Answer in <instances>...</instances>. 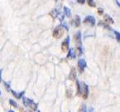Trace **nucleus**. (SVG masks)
Segmentation results:
<instances>
[{"instance_id":"obj_30","label":"nucleus","mask_w":120,"mask_h":112,"mask_svg":"<svg viewBox=\"0 0 120 112\" xmlns=\"http://www.w3.org/2000/svg\"><path fill=\"white\" fill-rule=\"evenodd\" d=\"M0 95H1V91H0Z\"/></svg>"},{"instance_id":"obj_7","label":"nucleus","mask_w":120,"mask_h":112,"mask_svg":"<svg viewBox=\"0 0 120 112\" xmlns=\"http://www.w3.org/2000/svg\"><path fill=\"white\" fill-rule=\"evenodd\" d=\"M75 42L78 45V46H81V33H80V32H78L75 34Z\"/></svg>"},{"instance_id":"obj_3","label":"nucleus","mask_w":120,"mask_h":112,"mask_svg":"<svg viewBox=\"0 0 120 112\" xmlns=\"http://www.w3.org/2000/svg\"><path fill=\"white\" fill-rule=\"evenodd\" d=\"M87 66V63L84 59H79L78 61V68H79V71L80 73H82L85 70V68Z\"/></svg>"},{"instance_id":"obj_2","label":"nucleus","mask_w":120,"mask_h":112,"mask_svg":"<svg viewBox=\"0 0 120 112\" xmlns=\"http://www.w3.org/2000/svg\"><path fill=\"white\" fill-rule=\"evenodd\" d=\"M64 34V30H63V27H62L61 25L60 26H57L55 29H54V32H53V37H55V38H60V37L63 36Z\"/></svg>"},{"instance_id":"obj_10","label":"nucleus","mask_w":120,"mask_h":112,"mask_svg":"<svg viewBox=\"0 0 120 112\" xmlns=\"http://www.w3.org/2000/svg\"><path fill=\"white\" fill-rule=\"evenodd\" d=\"M72 24H74L76 27L79 26V24H80V18H79V17L78 16V15H77V16H75V20L72 22Z\"/></svg>"},{"instance_id":"obj_12","label":"nucleus","mask_w":120,"mask_h":112,"mask_svg":"<svg viewBox=\"0 0 120 112\" xmlns=\"http://www.w3.org/2000/svg\"><path fill=\"white\" fill-rule=\"evenodd\" d=\"M64 12H65V14L66 17H68V18L71 17V10H70V8H68L67 7H64Z\"/></svg>"},{"instance_id":"obj_22","label":"nucleus","mask_w":120,"mask_h":112,"mask_svg":"<svg viewBox=\"0 0 120 112\" xmlns=\"http://www.w3.org/2000/svg\"><path fill=\"white\" fill-rule=\"evenodd\" d=\"M4 85H6V87H7L8 90H10V88H9V86H10V85H9L8 83H7V82H4Z\"/></svg>"},{"instance_id":"obj_18","label":"nucleus","mask_w":120,"mask_h":112,"mask_svg":"<svg viewBox=\"0 0 120 112\" xmlns=\"http://www.w3.org/2000/svg\"><path fill=\"white\" fill-rule=\"evenodd\" d=\"M114 33H115V36H116V38L118 40V42L120 43V33L117 31H114Z\"/></svg>"},{"instance_id":"obj_25","label":"nucleus","mask_w":120,"mask_h":112,"mask_svg":"<svg viewBox=\"0 0 120 112\" xmlns=\"http://www.w3.org/2000/svg\"><path fill=\"white\" fill-rule=\"evenodd\" d=\"M86 112H94V109H93V108H90L88 110V111L86 110Z\"/></svg>"},{"instance_id":"obj_15","label":"nucleus","mask_w":120,"mask_h":112,"mask_svg":"<svg viewBox=\"0 0 120 112\" xmlns=\"http://www.w3.org/2000/svg\"><path fill=\"white\" fill-rule=\"evenodd\" d=\"M50 14H51V16H52L54 18H57V16H58L59 12H58V10H56V9H55V10H53L52 12H51V13H50Z\"/></svg>"},{"instance_id":"obj_20","label":"nucleus","mask_w":120,"mask_h":112,"mask_svg":"<svg viewBox=\"0 0 120 112\" xmlns=\"http://www.w3.org/2000/svg\"><path fill=\"white\" fill-rule=\"evenodd\" d=\"M77 2L80 4H84L85 3V0H77Z\"/></svg>"},{"instance_id":"obj_31","label":"nucleus","mask_w":120,"mask_h":112,"mask_svg":"<svg viewBox=\"0 0 120 112\" xmlns=\"http://www.w3.org/2000/svg\"><path fill=\"white\" fill-rule=\"evenodd\" d=\"M56 1H57V0H56Z\"/></svg>"},{"instance_id":"obj_16","label":"nucleus","mask_w":120,"mask_h":112,"mask_svg":"<svg viewBox=\"0 0 120 112\" xmlns=\"http://www.w3.org/2000/svg\"><path fill=\"white\" fill-rule=\"evenodd\" d=\"M9 103H10L11 105H12L13 107H16V108L18 106V105L17 104V102H15L13 100H9Z\"/></svg>"},{"instance_id":"obj_5","label":"nucleus","mask_w":120,"mask_h":112,"mask_svg":"<svg viewBox=\"0 0 120 112\" xmlns=\"http://www.w3.org/2000/svg\"><path fill=\"white\" fill-rule=\"evenodd\" d=\"M81 95L84 99H87L89 96V87L86 84L83 83V89H81Z\"/></svg>"},{"instance_id":"obj_9","label":"nucleus","mask_w":120,"mask_h":112,"mask_svg":"<svg viewBox=\"0 0 120 112\" xmlns=\"http://www.w3.org/2000/svg\"><path fill=\"white\" fill-rule=\"evenodd\" d=\"M9 91H11V92L12 93V95L15 96L16 98H18V99H20V98H22V96L24 95V91H22V92H20V93H17L16 91H12V90H9Z\"/></svg>"},{"instance_id":"obj_23","label":"nucleus","mask_w":120,"mask_h":112,"mask_svg":"<svg viewBox=\"0 0 120 112\" xmlns=\"http://www.w3.org/2000/svg\"><path fill=\"white\" fill-rule=\"evenodd\" d=\"M61 26H62V27H64L65 29H66V30L68 31V27H67V24H65V23H64V24H62Z\"/></svg>"},{"instance_id":"obj_19","label":"nucleus","mask_w":120,"mask_h":112,"mask_svg":"<svg viewBox=\"0 0 120 112\" xmlns=\"http://www.w3.org/2000/svg\"><path fill=\"white\" fill-rule=\"evenodd\" d=\"M57 18L60 19V21H63L64 20V15L62 14V13H60V12H59L58 16H57Z\"/></svg>"},{"instance_id":"obj_8","label":"nucleus","mask_w":120,"mask_h":112,"mask_svg":"<svg viewBox=\"0 0 120 112\" xmlns=\"http://www.w3.org/2000/svg\"><path fill=\"white\" fill-rule=\"evenodd\" d=\"M75 78H76V71L75 68H72L71 71V73H70L69 79L71 81H74V80H75Z\"/></svg>"},{"instance_id":"obj_14","label":"nucleus","mask_w":120,"mask_h":112,"mask_svg":"<svg viewBox=\"0 0 120 112\" xmlns=\"http://www.w3.org/2000/svg\"><path fill=\"white\" fill-rule=\"evenodd\" d=\"M104 19H105V21L106 22H108V23H113L114 22H113V20L111 18H110L109 15H104Z\"/></svg>"},{"instance_id":"obj_11","label":"nucleus","mask_w":120,"mask_h":112,"mask_svg":"<svg viewBox=\"0 0 120 112\" xmlns=\"http://www.w3.org/2000/svg\"><path fill=\"white\" fill-rule=\"evenodd\" d=\"M75 57H76V55H75V53L74 50H73L72 48H71V49H70L69 50V53H68V55H67L68 58L73 59V58H75Z\"/></svg>"},{"instance_id":"obj_17","label":"nucleus","mask_w":120,"mask_h":112,"mask_svg":"<svg viewBox=\"0 0 120 112\" xmlns=\"http://www.w3.org/2000/svg\"><path fill=\"white\" fill-rule=\"evenodd\" d=\"M79 112H86V105H82V106L80 107Z\"/></svg>"},{"instance_id":"obj_29","label":"nucleus","mask_w":120,"mask_h":112,"mask_svg":"<svg viewBox=\"0 0 120 112\" xmlns=\"http://www.w3.org/2000/svg\"><path fill=\"white\" fill-rule=\"evenodd\" d=\"M8 112H14V111H13V110H9Z\"/></svg>"},{"instance_id":"obj_6","label":"nucleus","mask_w":120,"mask_h":112,"mask_svg":"<svg viewBox=\"0 0 120 112\" xmlns=\"http://www.w3.org/2000/svg\"><path fill=\"white\" fill-rule=\"evenodd\" d=\"M85 23H90L91 26H94L95 25V18L93 16H87L84 20Z\"/></svg>"},{"instance_id":"obj_4","label":"nucleus","mask_w":120,"mask_h":112,"mask_svg":"<svg viewBox=\"0 0 120 112\" xmlns=\"http://www.w3.org/2000/svg\"><path fill=\"white\" fill-rule=\"evenodd\" d=\"M69 44H70V37H67L61 44V49L64 52H67L68 50H69Z\"/></svg>"},{"instance_id":"obj_13","label":"nucleus","mask_w":120,"mask_h":112,"mask_svg":"<svg viewBox=\"0 0 120 112\" xmlns=\"http://www.w3.org/2000/svg\"><path fill=\"white\" fill-rule=\"evenodd\" d=\"M76 85H77V96H80L81 95V89L82 86L80 85V83L79 81H76Z\"/></svg>"},{"instance_id":"obj_1","label":"nucleus","mask_w":120,"mask_h":112,"mask_svg":"<svg viewBox=\"0 0 120 112\" xmlns=\"http://www.w3.org/2000/svg\"><path fill=\"white\" fill-rule=\"evenodd\" d=\"M22 100H23V105L25 106H30L33 110H36L37 109V104L34 103L32 100H29L26 97H23Z\"/></svg>"},{"instance_id":"obj_27","label":"nucleus","mask_w":120,"mask_h":112,"mask_svg":"<svg viewBox=\"0 0 120 112\" xmlns=\"http://www.w3.org/2000/svg\"><path fill=\"white\" fill-rule=\"evenodd\" d=\"M116 3H117V4H118V6H119L120 7V2L118 1V0H116Z\"/></svg>"},{"instance_id":"obj_21","label":"nucleus","mask_w":120,"mask_h":112,"mask_svg":"<svg viewBox=\"0 0 120 112\" xmlns=\"http://www.w3.org/2000/svg\"><path fill=\"white\" fill-rule=\"evenodd\" d=\"M89 5L91 6V7H94V6H95V4L93 2H89Z\"/></svg>"},{"instance_id":"obj_26","label":"nucleus","mask_w":120,"mask_h":112,"mask_svg":"<svg viewBox=\"0 0 120 112\" xmlns=\"http://www.w3.org/2000/svg\"><path fill=\"white\" fill-rule=\"evenodd\" d=\"M1 80H2V70H0V82H1Z\"/></svg>"},{"instance_id":"obj_24","label":"nucleus","mask_w":120,"mask_h":112,"mask_svg":"<svg viewBox=\"0 0 120 112\" xmlns=\"http://www.w3.org/2000/svg\"><path fill=\"white\" fill-rule=\"evenodd\" d=\"M98 12H99V14H102V13H103V9L99 8V10H98Z\"/></svg>"},{"instance_id":"obj_32","label":"nucleus","mask_w":120,"mask_h":112,"mask_svg":"<svg viewBox=\"0 0 120 112\" xmlns=\"http://www.w3.org/2000/svg\"><path fill=\"white\" fill-rule=\"evenodd\" d=\"M38 112H40V111H38Z\"/></svg>"},{"instance_id":"obj_28","label":"nucleus","mask_w":120,"mask_h":112,"mask_svg":"<svg viewBox=\"0 0 120 112\" xmlns=\"http://www.w3.org/2000/svg\"><path fill=\"white\" fill-rule=\"evenodd\" d=\"M92 1H93V0H88V2H92Z\"/></svg>"}]
</instances>
